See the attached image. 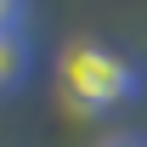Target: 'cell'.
Segmentation results:
<instances>
[{
  "label": "cell",
  "instance_id": "cell-1",
  "mask_svg": "<svg viewBox=\"0 0 147 147\" xmlns=\"http://www.w3.org/2000/svg\"><path fill=\"white\" fill-rule=\"evenodd\" d=\"M57 85L79 113H108L130 96H142V68L108 40H74L57 62Z\"/></svg>",
  "mask_w": 147,
  "mask_h": 147
},
{
  "label": "cell",
  "instance_id": "cell-2",
  "mask_svg": "<svg viewBox=\"0 0 147 147\" xmlns=\"http://www.w3.org/2000/svg\"><path fill=\"white\" fill-rule=\"evenodd\" d=\"M17 79H23V28L6 23V91H17Z\"/></svg>",
  "mask_w": 147,
  "mask_h": 147
},
{
  "label": "cell",
  "instance_id": "cell-3",
  "mask_svg": "<svg viewBox=\"0 0 147 147\" xmlns=\"http://www.w3.org/2000/svg\"><path fill=\"white\" fill-rule=\"evenodd\" d=\"M102 147H147V136H108Z\"/></svg>",
  "mask_w": 147,
  "mask_h": 147
}]
</instances>
